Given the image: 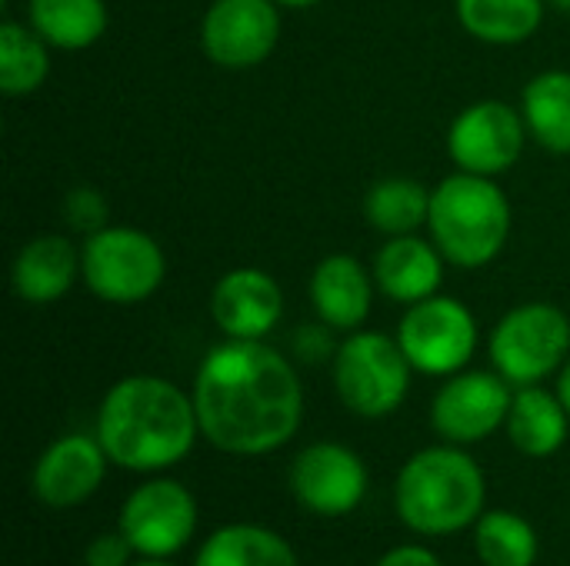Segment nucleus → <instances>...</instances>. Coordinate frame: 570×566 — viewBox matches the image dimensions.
Returning a JSON list of instances; mask_svg holds the SVG:
<instances>
[{"label": "nucleus", "mask_w": 570, "mask_h": 566, "mask_svg": "<svg viewBox=\"0 0 570 566\" xmlns=\"http://www.w3.org/2000/svg\"><path fill=\"white\" fill-rule=\"evenodd\" d=\"M200 437L230 457H264L294 440L304 420V384L294 360L264 340L210 347L190 387Z\"/></svg>", "instance_id": "obj_1"}, {"label": "nucleus", "mask_w": 570, "mask_h": 566, "mask_svg": "<svg viewBox=\"0 0 570 566\" xmlns=\"http://www.w3.org/2000/svg\"><path fill=\"white\" fill-rule=\"evenodd\" d=\"M94 434L114 467L154 474L194 450L200 424L194 397L184 387L157 374H134L104 394Z\"/></svg>", "instance_id": "obj_2"}, {"label": "nucleus", "mask_w": 570, "mask_h": 566, "mask_svg": "<svg viewBox=\"0 0 570 566\" xmlns=\"http://www.w3.org/2000/svg\"><path fill=\"white\" fill-rule=\"evenodd\" d=\"M488 480L481 464L458 444L417 450L397 474L394 507L401 524L424 537H451L484 514Z\"/></svg>", "instance_id": "obj_3"}, {"label": "nucleus", "mask_w": 570, "mask_h": 566, "mask_svg": "<svg viewBox=\"0 0 570 566\" xmlns=\"http://www.w3.org/2000/svg\"><path fill=\"white\" fill-rule=\"evenodd\" d=\"M514 227V210L508 193L494 177H478L454 170L431 187L428 237L438 244L444 260L458 270L491 267Z\"/></svg>", "instance_id": "obj_4"}, {"label": "nucleus", "mask_w": 570, "mask_h": 566, "mask_svg": "<svg viewBox=\"0 0 570 566\" xmlns=\"http://www.w3.org/2000/svg\"><path fill=\"white\" fill-rule=\"evenodd\" d=\"M80 280L110 307L147 304L167 280V254L160 240L140 227L107 224L80 244Z\"/></svg>", "instance_id": "obj_5"}, {"label": "nucleus", "mask_w": 570, "mask_h": 566, "mask_svg": "<svg viewBox=\"0 0 570 566\" xmlns=\"http://www.w3.org/2000/svg\"><path fill=\"white\" fill-rule=\"evenodd\" d=\"M331 380L337 400L351 414L364 420H384L407 400L414 367L397 337L361 327L341 337V347L331 360Z\"/></svg>", "instance_id": "obj_6"}, {"label": "nucleus", "mask_w": 570, "mask_h": 566, "mask_svg": "<svg viewBox=\"0 0 570 566\" xmlns=\"http://www.w3.org/2000/svg\"><path fill=\"white\" fill-rule=\"evenodd\" d=\"M488 357L511 387L544 384L568 364L570 317L548 300L518 304L491 327Z\"/></svg>", "instance_id": "obj_7"}, {"label": "nucleus", "mask_w": 570, "mask_h": 566, "mask_svg": "<svg viewBox=\"0 0 570 566\" xmlns=\"http://www.w3.org/2000/svg\"><path fill=\"white\" fill-rule=\"evenodd\" d=\"M394 337L407 354L414 374L451 377L468 370V364L474 360L481 344V327L464 300L451 294H434L421 304L404 307Z\"/></svg>", "instance_id": "obj_8"}, {"label": "nucleus", "mask_w": 570, "mask_h": 566, "mask_svg": "<svg viewBox=\"0 0 570 566\" xmlns=\"http://www.w3.org/2000/svg\"><path fill=\"white\" fill-rule=\"evenodd\" d=\"M528 140L531 133L521 107L498 97H484L458 110V117L448 127L444 147L454 170L498 180L501 173L518 167Z\"/></svg>", "instance_id": "obj_9"}, {"label": "nucleus", "mask_w": 570, "mask_h": 566, "mask_svg": "<svg viewBox=\"0 0 570 566\" xmlns=\"http://www.w3.org/2000/svg\"><path fill=\"white\" fill-rule=\"evenodd\" d=\"M117 530L130 540L137 557L170 560L197 530V500L174 477H150L127 494Z\"/></svg>", "instance_id": "obj_10"}, {"label": "nucleus", "mask_w": 570, "mask_h": 566, "mask_svg": "<svg viewBox=\"0 0 570 566\" xmlns=\"http://www.w3.org/2000/svg\"><path fill=\"white\" fill-rule=\"evenodd\" d=\"M514 390L491 370H461L444 377L431 400V427L444 444L471 447L494 437L511 414Z\"/></svg>", "instance_id": "obj_11"}, {"label": "nucleus", "mask_w": 570, "mask_h": 566, "mask_svg": "<svg viewBox=\"0 0 570 566\" xmlns=\"http://www.w3.org/2000/svg\"><path fill=\"white\" fill-rule=\"evenodd\" d=\"M197 40L214 67H261L281 40V7L274 0H210Z\"/></svg>", "instance_id": "obj_12"}, {"label": "nucleus", "mask_w": 570, "mask_h": 566, "mask_svg": "<svg viewBox=\"0 0 570 566\" xmlns=\"http://www.w3.org/2000/svg\"><path fill=\"white\" fill-rule=\"evenodd\" d=\"M291 490L317 517H347L367 497V467L337 440L307 444L291 464Z\"/></svg>", "instance_id": "obj_13"}, {"label": "nucleus", "mask_w": 570, "mask_h": 566, "mask_svg": "<svg viewBox=\"0 0 570 566\" xmlns=\"http://www.w3.org/2000/svg\"><path fill=\"white\" fill-rule=\"evenodd\" d=\"M207 310L227 340H267L284 320V290L261 267H234L210 287Z\"/></svg>", "instance_id": "obj_14"}, {"label": "nucleus", "mask_w": 570, "mask_h": 566, "mask_svg": "<svg viewBox=\"0 0 570 566\" xmlns=\"http://www.w3.org/2000/svg\"><path fill=\"white\" fill-rule=\"evenodd\" d=\"M107 464L110 457L104 454L97 434H63L33 464V497L50 510L80 507L100 490Z\"/></svg>", "instance_id": "obj_15"}, {"label": "nucleus", "mask_w": 570, "mask_h": 566, "mask_svg": "<svg viewBox=\"0 0 570 566\" xmlns=\"http://www.w3.org/2000/svg\"><path fill=\"white\" fill-rule=\"evenodd\" d=\"M374 274L354 254H327L314 264L307 280V300L317 320L337 334H354L371 320L374 310Z\"/></svg>", "instance_id": "obj_16"}, {"label": "nucleus", "mask_w": 570, "mask_h": 566, "mask_svg": "<svg viewBox=\"0 0 570 566\" xmlns=\"http://www.w3.org/2000/svg\"><path fill=\"white\" fill-rule=\"evenodd\" d=\"M444 254L431 237L421 234H401V237H384L371 260V274L377 284V294L387 297L391 304L411 307L421 304L444 287Z\"/></svg>", "instance_id": "obj_17"}, {"label": "nucleus", "mask_w": 570, "mask_h": 566, "mask_svg": "<svg viewBox=\"0 0 570 566\" xmlns=\"http://www.w3.org/2000/svg\"><path fill=\"white\" fill-rule=\"evenodd\" d=\"M80 247L63 234H37L30 237L13 264H10V287L30 307L60 304L80 280Z\"/></svg>", "instance_id": "obj_18"}, {"label": "nucleus", "mask_w": 570, "mask_h": 566, "mask_svg": "<svg viewBox=\"0 0 570 566\" xmlns=\"http://www.w3.org/2000/svg\"><path fill=\"white\" fill-rule=\"evenodd\" d=\"M504 430L518 454L544 460V457H554L568 444L570 414L561 404L558 390H544L541 384L514 387Z\"/></svg>", "instance_id": "obj_19"}, {"label": "nucleus", "mask_w": 570, "mask_h": 566, "mask_svg": "<svg viewBox=\"0 0 570 566\" xmlns=\"http://www.w3.org/2000/svg\"><path fill=\"white\" fill-rule=\"evenodd\" d=\"M521 113L531 140L554 153L570 157V70H541L521 90Z\"/></svg>", "instance_id": "obj_20"}, {"label": "nucleus", "mask_w": 570, "mask_h": 566, "mask_svg": "<svg viewBox=\"0 0 570 566\" xmlns=\"http://www.w3.org/2000/svg\"><path fill=\"white\" fill-rule=\"evenodd\" d=\"M548 0H454L458 23L488 47H518L544 23Z\"/></svg>", "instance_id": "obj_21"}, {"label": "nucleus", "mask_w": 570, "mask_h": 566, "mask_svg": "<svg viewBox=\"0 0 570 566\" xmlns=\"http://www.w3.org/2000/svg\"><path fill=\"white\" fill-rule=\"evenodd\" d=\"M27 23L53 50H87L107 33L110 10L107 0H27Z\"/></svg>", "instance_id": "obj_22"}, {"label": "nucleus", "mask_w": 570, "mask_h": 566, "mask_svg": "<svg viewBox=\"0 0 570 566\" xmlns=\"http://www.w3.org/2000/svg\"><path fill=\"white\" fill-rule=\"evenodd\" d=\"M431 214V187L417 177H381L364 193V220L381 237L421 234Z\"/></svg>", "instance_id": "obj_23"}, {"label": "nucleus", "mask_w": 570, "mask_h": 566, "mask_svg": "<svg viewBox=\"0 0 570 566\" xmlns=\"http://www.w3.org/2000/svg\"><path fill=\"white\" fill-rule=\"evenodd\" d=\"M194 566H301L294 547L267 530V527H254V524H227L220 530H214L204 547L197 550Z\"/></svg>", "instance_id": "obj_24"}, {"label": "nucleus", "mask_w": 570, "mask_h": 566, "mask_svg": "<svg viewBox=\"0 0 570 566\" xmlns=\"http://www.w3.org/2000/svg\"><path fill=\"white\" fill-rule=\"evenodd\" d=\"M50 43L13 17L0 20V90L3 97H30L50 77Z\"/></svg>", "instance_id": "obj_25"}, {"label": "nucleus", "mask_w": 570, "mask_h": 566, "mask_svg": "<svg viewBox=\"0 0 570 566\" xmlns=\"http://www.w3.org/2000/svg\"><path fill=\"white\" fill-rule=\"evenodd\" d=\"M538 547L531 520L514 510H488L474 524V550L484 566H534Z\"/></svg>", "instance_id": "obj_26"}, {"label": "nucleus", "mask_w": 570, "mask_h": 566, "mask_svg": "<svg viewBox=\"0 0 570 566\" xmlns=\"http://www.w3.org/2000/svg\"><path fill=\"white\" fill-rule=\"evenodd\" d=\"M63 220L77 237H90V234H97V230H104L110 224V203L90 183L70 187L67 197H63Z\"/></svg>", "instance_id": "obj_27"}, {"label": "nucleus", "mask_w": 570, "mask_h": 566, "mask_svg": "<svg viewBox=\"0 0 570 566\" xmlns=\"http://www.w3.org/2000/svg\"><path fill=\"white\" fill-rule=\"evenodd\" d=\"M291 347H294V357L301 364H331L341 340H337L334 327H327L324 320H311V324H301L291 334Z\"/></svg>", "instance_id": "obj_28"}, {"label": "nucleus", "mask_w": 570, "mask_h": 566, "mask_svg": "<svg viewBox=\"0 0 570 566\" xmlns=\"http://www.w3.org/2000/svg\"><path fill=\"white\" fill-rule=\"evenodd\" d=\"M134 557L137 554L120 530L117 534H97L83 550V564L87 566H130Z\"/></svg>", "instance_id": "obj_29"}, {"label": "nucleus", "mask_w": 570, "mask_h": 566, "mask_svg": "<svg viewBox=\"0 0 570 566\" xmlns=\"http://www.w3.org/2000/svg\"><path fill=\"white\" fill-rule=\"evenodd\" d=\"M374 566H444L428 547H394L387 550Z\"/></svg>", "instance_id": "obj_30"}, {"label": "nucleus", "mask_w": 570, "mask_h": 566, "mask_svg": "<svg viewBox=\"0 0 570 566\" xmlns=\"http://www.w3.org/2000/svg\"><path fill=\"white\" fill-rule=\"evenodd\" d=\"M558 397H561V404L568 407V414H570V357H568V364L561 367V374H558Z\"/></svg>", "instance_id": "obj_31"}, {"label": "nucleus", "mask_w": 570, "mask_h": 566, "mask_svg": "<svg viewBox=\"0 0 570 566\" xmlns=\"http://www.w3.org/2000/svg\"><path fill=\"white\" fill-rule=\"evenodd\" d=\"M281 10H311V7H317L321 0H274Z\"/></svg>", "instance_id": "obj_32"}, {"label": "nucleus", "mask_w": 570, "mask_h": 566, "mask_svg": "<svg viewBox=\"0 0 570 566\" xmlns=\"http://www.w3.org/2000/svg\"><path fill=\"white\" fill-rule=\"evenodd\" d=\"M130 566H174L170 560H150V557H140V560H134Z\"/></svg>", "instance_id": "obj_33"}, {"label": "nucleus", "mask_w": 570, "mask_h": 566, "mask_svg": "<svg viewBox=\"0 0 570 566\" xmlns=\"http://www.w3.org/2000/svg\"><path fill=\"white\" fill-rule=\"evenodd\" d=\"M551 7H558L561 13H570V0H548Z\"/></svg>", "instance_id": "obj_34"}]
</instances>
